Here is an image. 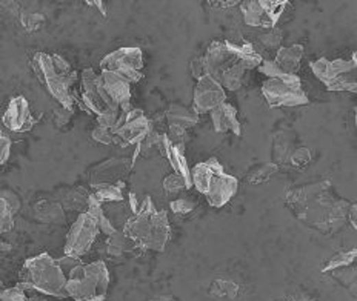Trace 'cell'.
Here are the masks:
<instances>
[{
	"instance_id": "cell-42",
	"label": "cell",
	"mask_w": 357,
	"mask_h": 301,
	"mask_svg": "<svg viewBox=\"0 0 357 301\" xmlns=\"http://www.w3.org/2000/svg\"><path fill=\"white\" fill-rule=\"evenodd\" d=\"M0 197L3 198V200L8 203V206L11 208L12 213H17L19 208H21V202H19V198L16 194H12L10 191H5V192H0Z\"/></svg>"
},
{
	"instance_id": "cell-5",
	"label": "cell",
	"mask_w": 357,
	"mask_h": 301,
	"mask_svg": "<svg viewBox=\"0 0 357 301\" xmlns=\"http://www.w3.org/2000/svg\"><path fill=\"white\" fill-rule=\"evenodd\" d=\"M191 184L207 198L209 206L223 208L239 188L234 176L228 174L218 158H208L191 169Z\"/></svg>"
},
{
	"instance_id": "cell-44",
	"label": "cell",
	"mask_w": 357,
	"mask_h": 301,
	"mask_svg": "<svg viewBox=\"0 0 357 301\" xmlns=\"http://www.w3.org/2000/svg\"><path fill=\"white\" fill-rule=\"evenodd\" d=\"M209 3L218 6V8H231V6L239 5L240 2H239V0H231V2H227V0H225V2H219V0H218V2H209Z\"/></svg>"
},
{
	"instance_id": "cell-29",
	"label": "cell",
	"mask_w": 357,
	"mask_h": 301,
	"mask_svg": "<svg viewBox=\"0 0 357 301\" xmlns=\"http://www.w3.org/2000/svg\"><path fill=\"white\" fill-rule=\"evenodd\" d=\"M14 226V213L8 206L2 197H0V235L8 232Z\"/></svg>"
},
{
	"instance_id": "cell-20",
	"label": "cell",
	"mask_w": 357,
	"mask_h": 301,
	"mask_svg": "<svg viewBox=\"0 0 357 301\" xmlns=\"http://www.w3.org/2000/svg\"><path fill=\"white\" fill-rule=\"evenodd\" d=\"M211 115L213 128L216 132H233L234 136H240L242 126L238 119V110L233 105H229L228 101L219 105L216 110L209 112Z\"/></svg>"
},
{
	"instance_id": "cell-25",
	"label": "cell",
	"mask_w": 357,
	"mask_h": 301,
	"mask_svg": "<svg viewBox=\"0 0 357 301\" xmlns=\"http://www.w3.org/2000/svg\"><path fill=\"white\" fill-rule=\"evenodd\" d=\"M36 213L41 217L43 221L51 223H59L63 220V209L59 203H49V202H41L36 206Z\"/></svg>"
},
{
	"instance_id": "cell-24",
	"label": "cell",
	"mask_w": 357,
	"mask_h": 301,
	"mask_svg": "<svg viewBox=\"0 0 357 301\" xmlns=\"http://www.w3.org/2000/svg\"><path fill=\"white\" fill-rule=\"evenodd\" d=\"M134 248H137L134 243L126 237L122 230H116L113 235L108 237L106 241V251L110 255H114V257H119L125 252L133 251Z\"/></svg>"
},
{
	"instance_id": "cell-15",
	"label": "cell",
	"mask_w": 357,
	"mask_h": 301,
	"mask_svg": "<svg viewBox=\"0 0 357 301\" xmlns=\"http://www.w3.org/2000/svg\"><path fill=\"white\" fill-rule=\"evenodd\" d=\"M227 101V91L209 75L197 80L193 93V110L196 114H209Z\"/></svg>"
},
{
	"instance_id": "cell-48",
	"label": "cell",
	"mask_w": 357,
	"mask_h": 301,
	"mask_svg": "<svg viewBox=\"0 0 357 301\" xmlns=\"http://www.w3.org/2000/svg\"><path fill=\"white\" fill-rule=\"evenodd\" d=\"M54 301H73L71 298H54Z\"/></svg>"
},
{
	"instance_id": "cell-26",
	"label": "cell",
	"mask_w": 357,
	"mask_h": 301,
	"mask_svg": "<svg viewBox=\"0 0 357 301\" xmlns=\"http://www.w3.org/2000/svg\"><path fill=\"white\" fill-rule=\"evenodd\" d=\"M239 286L231 280H216L211 286V296L234 300L239 296Z\"/></svg>"
},
{
	"instance_id": "cell-27",
	"label": "cell",
	"mask_w": 357,
	"mask_h": 301,
	"mask_svg": "<svg viewBox=\"0 0 357 301\" xmlns=\"http://www.w3.org/2000/svg\"><path fill=\"white\" fill-rule=\"evenodd\" d=\"M159 143H161V134L156 132L154 130H151L148 134H146V137L142 140V142L136 145V151L140 157L150 158L154 149L159 151Z\"/></svg>"
},
{
	"instance_id": "cell-1",
	"label": "cell",
	"mask_w": 357,
	"mask_h": 301,
	"mask_svg": "<svg viewBox=\"0 0 357 301\" xmlns=\"http://www.w3.org/2000/svg\"><path fill=\"white\" fill-rule=\"evenodd\" d=\"M286 203L303 225L322 234L339 230L352 206L334 194L330 182H317L292 189L286 194Z\"/></svg>"
},
{
	"instance_id": "cell-46",
	"label": "cell",
	"mask_w": 357,
	"mask_h": 301,
	"mask_svg": "<svg viewBox=\"0 0 357 301\" xmlns=\"http://www.w3.org/2000/svg\"><path fill=\"white\" fill-rule=\"evenodd\" d=\"M91 5H97V8L102 11V14L106 17V10L104 8V2H89Z\"/></svg>"
},
{
	"instance_id": "cell-19",
	"label": "cell",
	"mask_w": 357,
	"mask_h": 301,
	"mask_svg": "<svg viewBox=\"0 0 357 301\" xmlns=\"http://www.w3.org/2000/svg\"><path fill=\"white\" fill-rule=\"evenodd\" d=\"M99 77L102 88L114 105L119 108L131 105V83L128 80L111 71H100Z\"/></svg>"
},
{
	"instance_id": "cell-38",
	"label": "cell",
	"mask_w": 357,
	"mask_h": 301,
	"mask_svg": "<svg viewBox=\"0 0 357 301\" xmlns=\"http://www.w3.org/2000/svg\"><path fill=\"white\" fill-rule=\"evenodd\" d=\"M10 152H11V140L0 131V166H3L6 163V160L10 158Z\"/></svg>"
},
{
	"instance_id": "cell-11",
	"label": "cell",
	"mask_w": 357,
	"mask_h": 301,
	"mask_svg": "<svg viewBox=\"0 0 357 301\" xmlns=\"http://www.w3.org/2000/svg\"><path fill=\"white\" fill-rule=\"evenodd\" d=\"M143 51L136 47L119 48L100 60V71L116 73L131 85L143 80Z\"/></svg>"
},
{
	"instance_id": "cell-4",
	"label": "cell",
	"mask_w": 357,
	"mask_h": 301,
	"mask_svg": "<svg viewBox=\"0 0 357 301\" xmlns=\"http://www.w3.org/2000/svg\"><path fill=\"white\" fill-rule=\"evenodd\" d=\"M33 71L51 97L59 101L62 108L73 111L76 101L73 85L78 74L71 65L59 54L37 53L33 57Z\"/></svg>"
},
{
	"instance_id": "cell-32",
	"label": "cell",
	"mask_w": 357,
	"mask_h": 301,
	"mask_svg": "<svg viewBox=\"0 0 357 301\" xmlns=\"http://www.w3.org/2000/svg\"><path fill=\"white\" fill-rule=\"evenodd\" d=\"M259 38H260V43H262L265 48L277 51L280 48V43H282L284 36H282V31L273 28V29L265 31V33Z\"/></svg>"
},
{
	"instance_id": "cell-9",
	"label": "cell",
	"mask_w": 357,
	"mask_h": 301,
	"mask_svg": "<svg viewBox=\"0 0 357 301\" xmlns=\"http://www.w3.org/2000/svg\"><path fill=\"white\" fill-rule=\"evenodd\" d=\"M262 95L270 108H295L310 104V99L297 74H285L268 79L262 85Z\"/></svg>"
},
{
	"instance_id": "cell-2",
	"label": "cell",
	"mask_w": 357,
	"mask_h": 301,
	"mask_svg": "<svg viewBox=\"0 0 357 301\" xmlns=\"http://www.w3.org/2000/svg\"><path fill=\"white\" fill-rule=\"evenodd\" d=\"M202 60L207 75L218 82L225 91H238L245 73L259 68L264 59L250 42L218 40L209 45Z\"/></svg>"
},
{
	"instance_id": "cell-33",
	"label": "cell",
	"mask_w": 357,
	"mask_h": 301,
	"mask_svg": "<svg viewBox=\"0 0 357 301\" xmlns=\"http://www.w3.org/2000/svg\"><path fill=\"white\" fill-rule=\"evenodd\" d=\"M196 206L197 203L194 200H191V198H177V200H173L170 203L171 210L177 215H187L189 213H193Z\"/></svg>"
},
{
	"instance_id": "cell-35",
	"label": "cell",
	"mask_w": 357,
	"mask_h": 301,
	"mask_svg": "<svg viewBox=\"0 0 357 301\" xmlns=\"http://www.w3.org/2000/svg\"><path fill=\"white\" fill-rule=\"evenodd\" d=\"M119 117H120V110L106 111L104 114L97 115V126L106 128V130H113V128L116 126Z\"/></svg>"
},
{
	"instance_id": "cell-17",
	"label": "cell",
	"mask_w": 357,
	"mask_h": 301,
	"mask_svg": "<svg viewBox=\"0 0 357 301\" xmlns=\"http://www.w3.org/2000/svg\"><path fill=\"white\" fill-rule=\"evenodd\" d=\"M159 152L168 160V163L176 176L183 178L188 189H191V168L188 165L187 156H185V145H176L167 137V134H161V143H159Z\"/></svg>"
},
{
	"instance_id": "cell-21",
	"label": "cell",
	"mask_w": 357,
	"mask_h": 301,
	"mask_svg": "<svg viewBox=\"0 0 357 301\" xmlns=\"http://www.w3.org/2000/svg\"><path fill=\"white\" fill-rule=\"evenodd\" d=\"M305 49L301 43H295L291 47H280L274 57V63L282 69L285 74L295 75L302 65Z\"/></svg>"
},
{
	"instance_id": "cell-34",
	"label": "cell",
	"mask_w": 357,
	"mask_h": 301,
	"mask_svg": "<svg viewBox=\"0 0 357 301\" xmlns=\"http://www.w3.org/2000/svg\"><path fill=\"white\" fill-rule=\"evenodd\" d=\"M0 301H30L22 286L8 287L0 291Z\"/></svg>"
},
{
	"instance_id": "cell-13",
	"label": "cell",
	"mask_w": 357,
	"mask_h": 301,
	"mask_svg": "<svg viewBox=\"0 0 357 301\" xmlns=\"http://www.w3.org/2000/svg\"><path fill=\"white\" fill-rule=\"evenodd\" d=\"M80 106L95 117L111 110H120L108 99L100 83L99 74L91 68H87L80 74Z\"/></svg>"
},
{
	"instance_id": "cell-43",
	"label": "cell",
	"mask_w": 357,
	"mask_h": 301,
	"mask_svg": "<svg viewBox=\"0 0 357 301\" xmlns=\"http://www.w3.org/2000/svg\"><path fill=\"white\" fill-rule=\"evenodd\" d=\"M71 115H73V111L71 110H65V108H59V110L56 111V123H57V126H65L68 121H69V119H71Z\"/></svg>"
},
{
	"instance_id": "cell-36",
	"label": "cell",
	"mask_w": 357,
	"mask_h": 301,
	"mask_svg": "<svg viewBox=\"0 0 357 301\" xmlns=\"http://www.w3.org/2000/svg\"><path fill=\"white\" fill-rule=\"evenodd\" d=\"M91 137L95 140V142L102 143V145H111L114 140L111 130H106V128H102V126L94 128L91 132Z\"/></svg>"
},
{
	"instance_id": "cell-23",
	"label": "cell",
	"mask_w": 357,
	"mask_h": 301,
	"mask_svg": "<svg viewBox=\"0 0 357 301\" xmlns=\"http://www.w3.org/2000/svg\"><path fill=\"white\" fill-rule=\"evenodd\" d=\"M91 197L97 200L100 204H110V203H122L125 200L124 197V183L119 184H95L93 186Z\"/></svg>"
},
{
	"instance_id": "cell-7",
	"label": "cell",
	"mask_w": 357,
	"mask_h": 301,
	"mask_svg": "<svg viewBox=\"0 0 357 301\" xmlns=\"http://www.w3.org/2000/svg\"><path fill=\"white\" fill-rule=\"evenodd\" d=\"M110 286V272L104 261L76 266L67 275V293L73 301H104Z\"/></svg>"
},
{
	"instance_id": "cell-10",
	"label": "cell",
	"mask_w": 357,
	"mask_h": 301,
	"mask_svg": "<svg viewBox=\"0 0 357 301\" xmlns=\"http://www.w3.org/2000/svg\"><path fill=\"white\" fill-rule=\"evenodd\" d=\"M152 130L150 119L146 117L142 110H137L133 105L120 108V117L116 126L113 128V143L122 148L136 146L146 137V134Z\"/></svg>"
},
{
	"instance_id": "cell-28",
	"label": "cell",
	"mask_w": 357,
	"mask_h": 301,
	"mask_svg": "<svg viewBox=\"0 0 357 301\" xmlns=\"http://www.w3.org/2000/svg\"><path fill=\"white\" fill-rule=\"evenodd\" d=\"M354 260H356V249H353V251H348V252H339L337 255H334V257L331 258L327 265H325L322 271L331 272V271H336V269L347 267L352 263H354Z\"/></svg>"
},
{
	"instance_id": "cell-8",
	"label": "cell",
	"mask_w": 357,
	"mask_h": 301,
	"mask_svg": "<svg viewBox=\"0 0 357 301\" xmlns=\"http://www.w3.org/2000/svg\"><path fill=\"white\" fill-rule=\"evenodd\" d=\"M311 71L317 80L331 93H356L357 91V57L356 53L349 59H325L321 57L310 63Z\"/></svg>"
},
{
	"instance_id": "cell-47",
	"label": "cell",
	"mask_w": 357,
	"mask_h": 301,
	"mask_svg": "<svg viewBox=\"0 0 357 301\" xmlns=\"http://www.w3.org/2000/svg\"><path fill=\"white\" fill-rule=\"evenodd\" d=\"M151 301H176L173 297H157V298H152Z\"/></svg>"
},
{
	"instance_id": "cell-41",
	"label": "cell",
	"mask_w": 357,
	"mask_h": 301,
	"mask_svg": "<svg viewBox=\"0 0 357 301\" xmlns=\"http://www.w3.org/2000/svg\"><path fill=\"white\" fill-rule=\"evenodd\" d=\"M191 75L194 77L196 80H200L203 75H207V71H205V65H203V60L202 57H196V59L191 62Z\"/></svg>"
},
{
	"instance_id": "cell-12",
	"label": "cell",
	"mask_w": 357,
	"mask_h": 301,
	"mask_svg": "<svg viewBox=\"0 0 357 301\" xmlns=\"http://www.w3.org/2000/svg\"><path fill=\"white\" fill-rule=\"evenodd\" d=\"M239 5L242 17L248 27L273 29L276 28L290 3L286 0H245Z\"/></svg>"
},
{
	"instance_id": "cell-18",
	"label": "cell",
	"mask_w": 357,
	"mask_h": 301,
	"mask_svg": "<svg viewBox=\"0 0 357 301\" xmlns=\"http://www.w3.org/2000/svg\"><path fill=\"white\" fill-rule=\"evenodd\" d=\"M133 168L126 158H111L95 166L91 171V186L95 184H119Z\"/></svg>"
},
{
	"instance_id": "cell-14",
	"label": "cell",
	"mask_w": 357,
	"mask_h": 301,
	"mask_svg": "<svg viewBox=\"0 0 357 301\" xmlns=\"http://www.w3.org/2000/svg\"><path fill=\"white\" fill-rule=\"evenodd\" d=\"M99 235L97 223L88 213H82L67 235V243L63 252L68 257L80 258L82 255L88 254L89 249L94 245L95 239Z\"/></svg>"
},
{
	"instance_id": "cell-31",
	"label": "cell",
	"mask_w": 357,
	"mask_h": 301,
	"mask_svg": "<svg viewBox=\"0 0 357 301\" xmlns=\"http://www.w3.org/2000/svg\"><path fill=\"white\" fill-rule=\"evenodd\" d=\"M163 189L168 194H181L183 191H188L187 183L183 182V178L176 176L174 172L163 178Z\"/></svg>"
},
{
	"instance_id": "cell-22",
	"label": "cell",
	"mask_w": 357,
	"mask_h": 301,
	"mask_svg": "<svg viewBox=\"0 0 357 301\" xmlns=\"http://www.w3.org/2000/svg\"><path fill=\"white\" fill-rule=\"evenodd\" d=\"M165 119L168 121V128H182L188 131L199 123V114H196L193 108L173 104L165 112Z\"/></svg>"
},
{
	"instance_id": "cell-3",
	"label": "cell",
	"mask_w": 357,
	"mask_h": 301,
	"mask_svg": "<svg viewBox=\"0 0 357 301\" xmlns=\"http://www.w3.org/2000/svg\"><path fill=\"white\" fill-rule=\"evenodd\" d=\"M122 232L137 248L154 252H163L171 239L168 215L154 206L150 195L142 197L137 213L130 215Z\"/></svg>"
},
{
	"instance_id": "cell-16",
	"label": "cell",
	"mask_w": 357,
	"mask_h": 301,
	"mask_svg": "<svg viewBox=\"0 0 357 301\" xmlns=\"http://www.w3.org/2000/svg\"><path fill=\"white\" fill-rule=\"evenodd\" d=\"M36 121L28 100L22 95H17L10 101L2 117L3 126L12 132H27L33 130Z\"/></svg>"
},
{
	"instance_id": "cell-37",
	"label": "cell",
	"mask_w": 357,
	"mask_h": 301,
	"mask_svg": "<svg viewBox=\"0 0 357 301\" xmlns=\"http://www.w3.org/2000/svg\"><path fill=\"white\" fill-rule=\"evenodd\" d=\"M276 171H277L276 165H264V166H260L259 172H256V174L251 176V182L253 183H260L262 180H266L268 177H271Z\"/></svg>"
},
{
	"instance_id": "cell-45",
	"label": "cell",
	"mask_w": 357,
	"mask_h": 301,
	"mask_svg": "<svg viewBox=\"0 0 357 301\" xmlns=\"http://www.w3.org/2000/svg\"><path fill=\"white\" fill-rule=\"evenodd\" d=\"M356 210H357V204H352V206H349V210H348V219H349V221H352V225H353V228L356 229V226H357V223H356Z\"/></svg>"
},
{
	"instance_id": "cell-40",
	"label": "cell",
	"mask_w": 357,
	"mask_h": 301,
	"mask_svg": "<svg viewBox=\"0 0 357 301\" xmlns=\"http://www.w3.org/2000/svg\"><path fill=\"white\" fill-rule=\"evenodd\" d=\"M22 23L28 31H34L43 23V16H41V14H27V16L22 17Z\"/></svg>"
},
{
	"instance_id": "cell-30",
	"label": "cell",
	"mask_w": 357,
	"mask_h": 301,
	"mask_svg": "<svg viewBox=\"0 0 357 301\" xmlns=\"http://www.w3.org/2000/svg\"><path fill=\"white\" fill-rule=\"evenodd\" d=\"M88 200H89V194H88V192H85L84 189L71 191L67 197V208H69V209H85L87 210Z\"/></svg>"
},
{
	"instance_id": "cell-39",
	"label": "cell",
	"mask_w": 357,
	"mask_h": 301,
	"mask_svg": "<svg viewBox=\"0 0 357 301\" xmlns=\"http://www.w3.org/2000/svg\"><path fill=\"white\" fill-rule=\"evenodd\" d=\"M311 162V151L307 148L297 149L295 154L291 156V163L296 166H305L307 163Z\"/></svg>"
},
{
	"instance_id": "cell-6",
	"label": "cell",
	"mask_w": 357,
	"mask_h": 301,
	"mask_svg": "<svg viewBox=\"0 0 357 301\" xmlns=\"http://www.w3.org/2000/svg\"><path fill=\"white\" fill-rule=\"evenodd\" d=\"M25 291L33 289L53 298H69L67 293V275L63 274L57 260L43 252L25 261L21 272Z\"/></svg>"
}]
</instances>
